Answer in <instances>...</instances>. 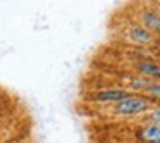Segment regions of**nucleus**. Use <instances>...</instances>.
Masks as SVG:
<instances>
[{"instance_id":"nucleus-3","label":"nucleus","mask_w":160,"mask_h":143,"mask_svg":"<svg viewBox=\"0 0 160 143\" xmlns=\"http://www.w3.org/2000/svg\"><path fill=\"white\" fill-rule=\"evenodd\" d=\"M138 23L145 26L155 38L160 36V11L155 7H143L138 11Z\"/></svg>"},{"instance_id":"nucleus-6","label":"nucleus","mask_w":160,"mask_h":143,"mask_svg":"<svg viewBox=\"0 0 160 143\" xmlns=\"http://www.w3.org/2000/svg\"><path fill=\"white\" fill-rule=\"evenodd\" d=\"M136 140L139 143L160 141V122H145L136 129Z\"/></svg>"},{"instance_id":"nucleus-7","label":"nucleus","mask_w":160,"mask_h":143,"mask_svg":"<svg viewBox=\"0 0 160 143\" xmlns=\"http://www.w3.org/2000/svg\"><path fill=\"white\" fill-rule=\"evenodd\" d=\"M146 119H148V122H160V105H157L155 109H152V110L146 114Z\"/></svg>"},{"instance_id":"nucleus-10","label":"nucleus","mask_w":160,"mask_h":143,"mask_svg":"<svg viewBox=\"0 0 160 143\" xmlns=\"http://www.w3.org/2000/svg\"><path fill=\"white\" fill-rule=\"evenodd\" d=\"M2 115H4V107L0 105V119H2Z\"/></svg>"},{"instance_id":"nucleus-11","label":"nucleus","mask_w":160,"mask_h":143,"mask_svg":"<svg viewBox=\"0 0 160 143\" xmlns=\"http://www.w3.org/2000/svg\"><path fill=\"white\" fill-rule=\"evenodd\" d=\"M157 143H160V141H157Z\"/></svg>"},{"instance_id":"nucleus-2","label":"nucleus","mask_w":160,"mask_h":143,"mask_svg":"<svg viewBox=\"0 0 160 143\" xmlns=\"http://www.w3.org/2000/svg\"><path fill=\"white\" fill-rule=\"evenodd\" d=\"M126 36L131 43H134L136 47H153L155 45V36L145 28L141 26L138 21L131 23V24L126 28Z\"/></svg>"},{"instance_id":"nucleus-1","label":"nucleus","mask_w":160,"mask_h":143,"mask_svg":"<svg viewBox=\"0 0 160 143\" xmlns=\"http://www.w3.org/2000/svg\"><path fill=\"white\" fill-rule=\"evenodd\" d=\"M157 105H160V102H157L153 97L146 93H129L124 100L112 105L110 112L121 117H138V115L148 114Z\"/></svg>"},{"instance_id":"nucleus-9","label":"nucleus","mask_w":160,"mask_h":143,"mask_svg":"<svg viewBox=\"0 0 160 143\" xmlns=\"http://www.w3.org/2000/svg\"><path fill=\"white\" fill-rule=\"evenodd\" d=\"M153 47H157V49H158V52H160V36L155 40V45H153Z\"/></svg>"},{"instance_id":"nucleus-5","label":"nucleus","mask_w":160,"mask_h":143,"mask_svg":"<svg viewBox=\"0 0 160 143\" xmlns=\"http://www.w3.org/2000/svg\"><path fill=\"white\" fill-rule=\"evenodd\" d=\"M134 71L136 74L146 78V79L160 83V62H157V60H150V59L139 60V62L134 64Z\"/></svg>"},{"instance_id":"nucleus-8","label":"nucleus","mask_w":160,"mask_h":143,"mask_svg":"<svg viewBox=\"0 0 160 143\" xmlns=\"http://www.w3.org/2000/svg\"><path fill=\"white\" fill-rule=\"evenodd\" d=\"M146 95H150V97H153L157 102H160V83H153Z\"/></svg>"},{"instance_id":"nucleus-4","label":"nucleus","mask_w":160,"mask_h":143,"mask_svg":"<svg viewBox=\"0 0 160 143\" xmlns=\"http://www.w3.org/2000/svg\"><path fill=\"white\" fill-rule=\"evenodd\" d=\"M131 93L129 90H126L124 86L121 88H103V90H98L95 93L90 95V100L95 102V104H117V102L124 100L128 95Z\"/></svg>"}]
</instances>
